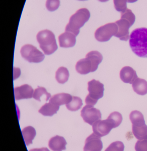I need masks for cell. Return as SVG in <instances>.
I'll return each mask as SVG.
<instances>
[{"label": "cell", "instance_id": "1", "mask_svg": "<svg viewBox=\"0 0 147 151\" xmlns=\"http://www.w3.org/2000/svg\"><path fill=\"white\" fill-rule=\"evenodd\" d=\"M129 45L133 52L138 56L147 58V28H136L130 35Z\"/></svg>", "mask_w": 147, "mask_h": 151}, {"label": "cell", "instance_id": "2", "mask_svg": "<svg viewBox=\"0 0 147 151\" xmlns=\"http://www.w3.org/2000/svg\"><path fill=\"white\" fill-rule=\"evenodd\" d=\"M103 57L97 51H92L87 54L86 58L77 62L75 69L78 73L86 75L97 70L98 65L101 63Z\"/></svg>", "mask_w": 147, "mask_h": 151}, {"label": "cell", "instance_id": "3", "mask_svg": "<svg viewBox=\"0 0 147 151\" xmlns=\"http://www.w3.org/2000/svg\"><path fill=\"white\" fill-rule=\"evenodd\" d=\"M90 17V12L87 9H80L71 17L69 22L65 28V32H70L77 36L79 33L80 28L88 21Z\"/></svg>", "mask_w": 147, "mask_h": 151}, {"label": "cell", "instance_id": "4", "mask_svg": "<svg viewBox=\"0 0 147 151\" xmlns=\"http://www.w3.org/2000/svg\"><path fill=\"white\" fill-rule=\"evenodd\" d=\"M37 40L45 55H51L58 48L54 34L49 30H44L39 32L37 35Z\"/></svg>", "mask_w": 147, "mask_h": 151}, {"label": "cell", "instance_id": "5", "mask_svg": "<svg viewBox=\"0 0 147 151\" xmlns=\"http://www.w3.org/2000/svg\"><path fill=\"white\" fill-rule=\"evenodd\" d=\"M89 93L86 97L85 102L88 105L94 106L98 100L103 96L104 85L99 81L93 79L88 83Z\"/></svg>", "mask_w": 147, "mask_h": 151}, {"label": "cell", "instance_id": "6", "mask_svg": "<svg viewBox=\"0 0 147 151\" xmlns=\"http://www.w3.org/2000/svg\"><path fill=\"white\" fill-rule=\"evenodd\" d=\"M118 31V27L116 23H110L102 26L95 32V38L98 41L105 42L115 36Z\"/></svg>", "mask_w": 147, "mask_h": 151}, {"label": "cell", "instance_id": "7", "mask_svg": "<svg viewBox=\"0 0 147 151\" xmlns=\"http://www.w3.org/2000/svg\"><path fill=\"white\" fill-rule=\"evenodd\" d=\"M20 53L22 57L29 63H39L42 62L45 56L36 47L26 44L21 48Z\"/></svg>", "mask_w": 147, "mask_h": 151}, {"label": "cell", "instance_id": "8", "mask_svg": "<svg viewBox=\"0 0 147 151\" xmlns=\"http://www.w3.org/2000/svg\"><path fill=\"white\" fill-rule=\"evenodd\" d=\"M81 116L85 122L91 126L101 119V113L100 110L88 105L83 107L81 112Z\"/></svg>", "mask_w": 147, "mask_h": 151}, {"label": "cell", "instance_id": "9", "mask_svg": "<svg viewBox=\"0 0 147 151\" xmlns=\"http://www.w3.org/2000/svg\"><path fill=\"white\" fill-rule=\"evenodd\" d=\"M115 128L116 127L115 124L108 118L103 120H99L93 125L94 134L100 137H103L108 134L111 129Z\"/></svg>", "mask_w": 147, "mask_h": 151}, {"label": "cell", "instance_id": "10", "mask_svg": "<svg viewBox=\"0 0 147 151\" xmlns=\"http://www.w3.org/2000/svg\"><path fill=\"white\" fill-rule=\"evenodd\" d=\"M103 149V143L101 137L95 134H91L85 141L84 151H101Z\"/></svg>", "mask_w": 147, "mask_h": 151}, {"label": "cell", "instance_id": "11", "mask_svg": "<svg viewBox=\"0 0 147 151\" xmlns=\"http://www.w3.org/2000/svg\"><path fill=\"white\" fill-rule=\"evenodd\" d=\"M115 23L118 27V31L115 37L119 38L121 40L127 41L130 39L129 29L132 26L131 23L126 19L122 18Z\"/></svg>", "mask_w": 147, "mask_h": 151}, {"label": "cell", "instance_id": "12", "mask_svg": "<svg viewBox=\"0 0 147 151\" xmlns=\"http://www.w3.org/2000/svg\"><path fill=\"white\" fill-rule=\"evenodd\" d=\"M34 90L28 84H24L14 88V93L16 100L27 99L33 97Z\"/></svg>", "mask_w": 147, "mask_h": 151}, {"label": "cell", "instance_id": "13", "mask_svg": "<svg viewBox=\"0 0 147 151\" xmlns=\"http://www.w3.org/2000/svg\"><path fill=\"white\" fill-rule=\"evenodd\" d=\"M120 77L121 80L125 83L132 84L138 78L136 71L130 66H125L120 71Z\"/></svg>", "mask_w": 147, "mask_h": 151}, {"label": "cell", "instance_id": "14", "mask_svg": "<svg viewBox=\"0 0 147 151\" xmlns=\"http://www.w3.org/2000/svg\"><path fill=\"white\" fill-rule=\"evenodd\" d=\"M76 36L70 32H65L62 34L58 38L60 47L63 48L74 47L76 43Z\"/></svg>", "mask_w": 147, "mask_h": 151}, {"label": "cell", "instance_id": "15", "mask_svg": "<svg viewBox=\"0 0 147 151\" xmlns=\"http://www.w3.org/2000/svg\"><path fill=\"white\" fill-rule=\"evenodd\" d=\"M66 145L65 139L59 136L52 137L49 142V148L54 151H62L66 150Z\"/></svg>", "mask_w": 147, "mask_h": 151}, {"label": "cell", "instance_id": "16", "mask_svg": "<svg viewBox=\"0 0 147 151\" xmlns=\"http://www.w3.org/2000/svg\"><path fill=\"white\" fill-rule=\"evenodd\" d=\"M73 96L67 93H60L54 95L51 97L49 102L60 106L64 104H68L72 99Z\"/></svg>", "mask_w": 147, "mask_h": 151}, {"label": "cell", "instance_id": "17", "mask_svg": "<svg viewBox=\"0 0 147 151\" xmlns=\"http://www.w3.org/2000/svg\"><path fill=\"white\" fill-rule=\"evenodd\" d=\"M132 88L138 95L144 96L147 94V81L145 79L138 77L133 83Z\"/></svg>", "mask_w": 147, "mask_h": 151}, {"label": "cell", "instance_id": "18", "mask_svg": "<svg viewBox=\"0 0 147 151\" xmlns=\"http://www.w3.org/2000/svg\"><path fill=\"white\" fill-rule=\"evenodd\" d=\"M59 106L49 102L43 106L39 112L44 116H52L57 113L59 110Z\"/></svg>", "mask_w": 147, "mask_h": 151}, {"label": "cell", "instance_id": "19", "mask_svg": "<svg viewBox=\"0 0 147 151\" xmlns=\"http://www.w3.org/2000/svg\"><path fill=\"white\" fill-rule=\"evenodd\" d=\"M132 132L138 140H147V126L146 124L138 126L132 125Z\"/></svg>", "mask_w": 147, "mask_h": 151}, {"label": "cell", "instance_id": "20", "mask_svg": "<svg viewBox=\"0 0 147 151\" xmlns=\"http://www.w3.org/2000/svg\"><path fill=\"white\" fill-rule=\"evenodd\" d=\"M22 134L26 145L32 143V141L36 134V131L33 127H27L22 130Z\"/></svg>", "mask_w": 147, "mask_h": 151}, {"label": "cell", "instance_id": "21", "mask_svg": "<svg viewBox=\"0 0 147 151\" xmlns=\"http://www.w3.org/2000/svg\"><path fill=\"white\" fill-rule=\"evenodd\" d=\"M130 119L133 126H141L146 124L144 116L139 111H132L130 114Z\"/></svg>", "mask_w": 147, "mask_h": 151}, {"label": "cell", "instance_id": "22", "mask_svg": "<svg viewBox=\"0 0 147 151\" xmlns=\"http://www.w3.org/2000/svg\"><path fill=\"white\" fill-rule=\"evenodd\" d=\"M69 73L67 68L61 67L56 73V79L59 83L63 84L69 80Z\"/></svg>", "mask_w": 147, "mask_h": 151}, {"label": "cell", "instance_id": "23", "mask_svg": "<svg viewBox=\"0 0 147 151\" xmlns=\"http://www.w3.org/2000/svg\"><path fill=\"white\" fill-rule=\"evenodd\" d=\"M83 104L81 99L76 96H73L72 100L68 104L66 105L68 110L71 111H75L81 108Z\"/></svg>", "mask_w": 147, "mask_h": 151}, {"label": "cell", "instance_id": "24", "mask_svg": "<svg viewBox=\"0 0 147 151\" xmlns=\"http://www.w3.org/2000/svg\"><path fill=\"white\" fill-rule=\"evenodd\" d=\"M43 95L46 96V101H48L49 99L51 98V94L47 92L46 89L45 88L39 86L38 88L35 89L34 90L33 97L36 100L41 101L40 98Z\"/></svg>", "mask_w": 147, "mask_h": 151}, {"label": "cell", "instance_id": "25", "mask_svg": "<svg viewBox=\"0 0 147 151\" xmlns=\"http://www.w3.org/2000/svg\"><path fill=\"white\" fill-rule=\"evenodd\" d=\"M112 122L115 124L116 127H117L122 123L123 121V116L120 113L115 111L110 114L108 117Z\"/></svg>", "mask_w": 147, "mask_h": 151}, {"label": "cell", "instance_id": "26", "mask_svg": "<svg viewBox=\"0 0 147 151\" xmlns=\"http://www.w3.org/2000/svg\"><path fill=\"white\" fill-rule=\"evenodd\" d=\"M121 18L126 19L131 23V26L134 24L135 21V16L131 10L127 9L125 11L121 12Z\"/></svg>", "mask_w": 147, "mask_h": 151}, {"label": "cell", "instance_id": "27", "mask_svg": "<svg viewBox=\"0 0 147 151\" xmlns=\"http://www.w3.org/2000/svg\"><path fill=\"white\" fill-rule=\"evenodd\" d=\"M124 145L122 142L116 141L111 144L104 151H124Z\"/></svg>", "mask_w": 147, "mask_h": 151}, {"label": "cell", "instance_id": "28", "mask_svg": "<svg viewBox=\"0 0 147 151\" xmlns=\"http://www.w3.org/2000/svg\"><path fill=\"white\" fill-rule=\"evenodd\" d=\"M114 7L117 11L123 12L127 9V0H113Z\"/></svg>", "mask_w": 147, "mask_h": 151}, {"label": "cell", "instance_id": "29", "mask_svg": "<svg viewBox=\"0 0 147 151\" xmlns=\"http://www.w3.org/2000/svg\"><path fill=\"white\" fill-rule=\"evenodd\" d=\"M60 4V0H47L46 7L49 11H54L58 9Z\"/></svg>", "mask_w": 147, "mask_h": 151}, {"label": "cell", "instance_id": "30", "mask_svg": "<svg viewBox=\"0 0 147 151\" xmlns=\"http://www.w3.org/2000/svg\"><path fill=\"white\" fill-rule=\"evenodd\" d=\"M136 151H147V140H139L135 146Z\"/></svg>", "mask_w": 147, "mask_h": 151}, {"label": "cell", "instance_id": "31", "mask_svg": "<svg viewBox=\"0 0 147 151\" xmlns=\"http://www.w3.org/2000/svg\"><path fill=\"white\" fill-rule=\"evenodd\" d=\"M29 151H50L47 148H43L41 149H32Z\"/></svg>", "mask_w": 147, "mask_h": 151}, {"label": "cell", "instance_id": "32", "mask_svg": "<svg viewBox=\"0 0 147 151\" xmlns=\"http://www.w3.org/2000/svg\"><path fill=\"white\" fill-rule=\"evenodd\" d=\"M138 1V0H127V1L128 3H131L135 2H136Z\"/></svg>", "mask_w": 147, "mask_h": 151}, {"label": "cell", "instance_id": "33", "mask_svg": "<svg viewBox=\"0 0 147 151\" xmlns=\"http://www.w3.org/2000/svg\"><path fill=\"white\" fill-rule=\"evenodd\" d=\"M98 1H100V2H105L108 1L109 0H98Z\"/></svg>", "mask_w": 147, "mask_h": 151}, {"label": "cell", "instance_id": "34", "mask_svg": "<svg viewBox=\"0 0 147 151\" xmlns=\"http://www.w3.org/2000/svg\"><path fill=\"white\" fill-rule=\"evenodd\" d=\"M79 1H87V0H79Z\"/></svg>", "mask_w": 147, "mask_h": 151}]
</instances>
